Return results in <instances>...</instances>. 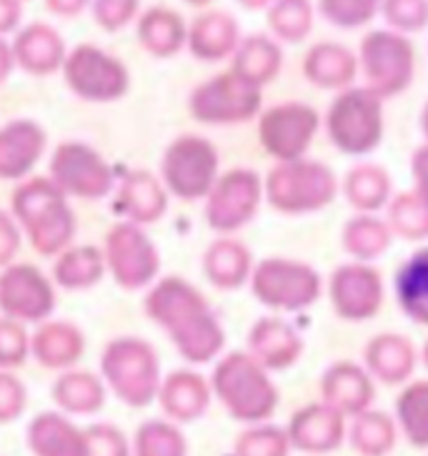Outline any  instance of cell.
Masks as SVG:
<instances>
[{
	"label": "cell",
	"mask_w": 428,
	"mask_h": 456,
	"mask_svg": "<svg viewBox=\"0 0 428 456\" xmlns=\"http://www.w3.org/2000/svg\"><path fill=\"white\" fill-rule=\"evenodd\" d=\"M384 118L374 91H348L328 113V134L343 153L374 151L381 141Z\"/></svg>",
	"instance_id": "5"
},
{
	"label": "cell",
	"mask_w": 428,
	"mask_h": 456,
	"mask_svg": "<svg viewBox=\"0 0 428 456\" xmlns=\"http://www.w3.org/2000/svg\"><path fill=\"white\" fill-rule=\"evenodd\" d=\"M261 106L258 86L238 73L221 76L201 86L190 98L193 118L203 123H238L251 118Z\"/></svg>",
	"instance_id": "8"
},
{
	"label": "cell",
	"mask_w": 428,
	"mask_h": 456,
	"mask_svg": "<svg viewBox=\"0 0 428 456\" xmlns=\"http://www.w3.org/2000/svg\"><path fill=\"white\" fill-rule=\"evenodd\" d=\"M18 63L33 73H51L63 58V43L48 26H30L15 41Z\"/></svg>",
	"instance_id": "23"
},
{
	"label": "cell",
	"mask_w": 428,
	"mask_h": 456,
	"mask_svg": "<svg viewBox=\"0 0 428 456\" xmlns=\"http://www.w3.org/2000/svg\"><path fill=\"white\" fill-rule=\"evenodd\" d=\"M141 41L150 53L171 55L178 51L183 41V28L181 20L168 11H150L141 20Z\"/></svg>",
	"instance_id": "31"
},
{
	"label": "cell",
	"mask_w": 428,
	"mask_h": 456,
	"mask_svg": "<svg viewBox=\"0 0 428 456\" xmlns=\"http://www.w3.org/2000/svg\"><path fill=\"white\" fill-rule=\"evenodd\" d=\"M236 28L223 15H208L201 18L193 28V53L201 58H221L233 45Z\"/></svg>",
	"instance_id": "33"
},
{
	"label": "cell",
	"mask_w": 428,
	"mask_h": 456,
	"mask_svg": "<svg viewBox=\"0 0 428 456\" xmlns=\"http://www.w3.org/2000/svg\"><path fill=\"white\" fill-rule=\"evenodd\" d=\"M276 68H279V53H276V48L271 43L251 41L246 43V48H243L236 73L243 76L246 81L258 86L261 81L271 78L276 73Z\"/></svg>",
	"instance_id": "36"
},
{
	"label": "cell",
	"mask_w": 428,
	"mask_h": 456,
	"mask_svg": "<svg viewBox=\"0 0 428 456\" xmlns=\"http://www.w3.org/2000/svg\"><path fill=\"white\" fill-rule=\"evenodd\" d=\"M206 273L221 289H236L248 273V254L243 251L241 243H215L206 256Z\"/></svg>",
	"instance_id": "30"
},
{
	"label": "cell",
	"mask_w": 428,
	"mask_h": 456,
	"mask_svg": "<svg viewBox=\"0 0 428 456\" xmlns=\"http://www.w3.org/2000/svg\"><path fill=\"white\" fill-rule=\"evenodd\" d=\"M334 175L321 163H283L268 178V201L279 211H313L334 199Z\"/></svg>",
	"instance_id": "6"
},
{
	"label": "cell",
	"mask_w": 428,
	"mask_h": 456,
	"mask_svg": "<svg viewBox=\"0 0 428 456\" xmlns=\"http://www.w3.org/2000/svg\"><path fill=\"white\" fill-rule=\"evenodd\" d=\"M326 399H334L335 403H341V409L348 411H359L363 409V403L371 402L374 389L371 381H366L359 369H353L351 363H341L338 369H334L331 374H326Z\"/></svg>",
	"instance_id": "29"
},
{
	"label": "cell",
	"mask_w": 428,
	"mask_h": 456,
	"mask_svg": "<svg viewBox=\"0 0 428 456\" xmlns=\"http://www.w3.org/2000/svg\"><path fill=\"white\" fill-rule=\"evenodd\" d=\"M366 359L371 362L374 371L381 379H386L388 384L401 381L403 376L411 371L414 366V354L411 344L403 341L401 336H381L371 344V349L366 351Z\"/></svg>",
	"instance_id": "28"
},
{
	"label": "cell",
	"mask_w": 428,
	"mask_h": 456,
	"mask_svg": "<svg viewBox=\"0 0 428 456\" xmlns=\"http://www.w3.org/2000/svg\"><path fill=\"white\" fill-rule=\"evenodd\" d=\"M85 456H128V444L125 436L110 424H98L85 429Z\"/></svg>",
	"instance_id": "41"
},
{
	"label": "cell",
	"mask_w": 428,
	"mask_h": 456,
	"mask_svg": "<svg viewBox=\"0 0 428 456\" xmlns=\"http://www.w3.org/2000/svg\"><path fill=\"white\" fill-rule=\"evenodd\" d=\"M215 166H218V156L214 146L198 135H186V138H178L174 146L166 151L163 178L175 196L201 199L214 188Z\"/></svg>",
	"instance_id": "7"
},
{
	"label": "cell",
	"mask_w": 428,
	"mask_h": 456,
	"mask_svg": "<svg viewBox=\"0 0 428 456\" xmlns=\"http://www.w3.org/2000/svg\"><path fill=\"white\" fill-rule=\"evenodd\" d=\"M426 362H428V349H426Z\"/></svg>",
	"instance_id": "52"
},
{
	"label": "cell",
	"mask_w": 428,
	"mask_h": 456,
	"mask_svg": "<svg viewBox=\"0 0 428 456\" xmlns=\"http://www.w3.org/2000/svg\"><path fill=\"white\" fill-rule=\"evenodd\" d=\"M193 3H203V0H193Z\"/></svg>",
	"instance_id": "51"
},
{
	"label": "cell",
	"mask_w": 428,
	"mask_h": 456,
	"mask_svg": "<svg viewBox=\"0 0 428 456\" xmlns=\"http://www.w3.org/2000/svg\"><path fill=\"white\" fill-rule=\"evenodd\" d=\"M291 439L295 446L311 449V452L334 449L335 444L341 442V419L334 409H319V406L306 409L295 414Z\"/></svg>",
	"instance_id": "24"
},
{
	"label": "cell",
	"mask_w": 428,
	"mask_h": 456,
	"mask_svg": "<svg viewBox=\"0 0 428 456\" xmlns=\"http://www.w3.org/2000/svg\"><path fill=\"white\" fill-rule=\"evenodd\" d=\"M386 231L378 221H368V218H361V221H353L351 226L346 228V248H351L353 254L359 256H376L381 254L386 248Z\"/></svg>",
	"instance_id": "37"
},
{
	"label": "cell",
	"mask_w": 428,
	"mask_h": 456,
	"mask_svg": "<svg viewBox=\"0 0 428 456\" xmlns=\"http://www.w3.org/2000/svg\"><path fill=\"white\" fill-rule=\"evenodd\" d=\"M103 376L116 396L128 406H148L158 396V359L141 338L110 341L101 359Z\"/></svg>",
	"instance_id": "3"
},
{
	"label": "cell",
	"mask_w": 428,
	"mask_h": 456,
	"mask_svg": "<svg viewBox=\"0 0 428 456\" xmlns=\"http://www.w3.org/2000/svg\"><path fill=\"white\" fill-rule=\"evenodd\" d=\"M45 135L30 121L8 123L0 131V178H20L41 159Z\"/></svg>",
	"instance_id": "18"
},
{
	"label": "cell",
	"mask_w": 428,
	"mask_h": 456,
	"mask_svg": "<svg viewBox=\"0 0 428 456\" xmlns=\"http://www.w3.org/2000/svg\"><path fill=\"white\" fill-rule=\"evenodd\" d=\"M20 246V233L13 226V221L5 214H0V266L8 264Z\"/></svg>",
	"instance_id": "45"
},
{
	"label": "cell",
	"mask_w": 428,
	"mask_h": 456,
	"mask_svg": "<svg viewBox=\"0 0 428 456\" xmlns=\"http://www.w3.org/2000/svg\"><path fill=\"white\" fill-rule=\"evenodd\" d=\"M353 439L359 444V449L366 452V454H381L384 449H391V444H393L391 421L381 414L363 416L361 421H359V427H356Z\"/></svg>",
	"instance_id": "38"
},
{
	"label": "cell",
	"mask_w": 428,
	"mask_h": 456,
	"mask_svg": "<svg viewBox=\"0 0 428 456\" xmlns=\"http://www.w3.org/2000/svg\"><path fill=\"white\" fill-rule=\"evenodd\" d=\"M319 128V116L313 108L288 103L268 110L261 121V141L268 153L283 161L298 159Z\"/></svg>",
	"instance_id": "14"
},
{
	"label": "cell",
	"mask_w": 428,
	"mask_h": 456,
	"mask_svg": "<svg viewBox=\"0 0 428 456\" xmlns=\"http://www.w3.org/2000/svg\"><path fill=\"white\" fill-rule=\"evenodd\" d=\"M261 196V181L254 171H230L211 188L208 221L218 231H233L251 221Z\"/></svg>",
	"instance_id": "15"
},
{
	"label": "cell",
	"mask_w": 428,
	"mask_h": 456,
	"mask_svg": "<svg viewBox=\"0 0 428 456\" xmlns=\"http://www.w3.org/2000/svg\"><path fill=\"white\" fill-rule=\"evenodd\" d=\"M66 191L48 178H33L15 188L13 211L28 231L33 248L51 256L66 248L73 239V211L68 208Z\"/></svg>",
	"instance_id": "2"
},
{
	"label": "cell",
	"mask_w": 428,
	"mask_h": 456,
	"mask_svg": "<svg viewBox=\"0 0 428 456\" xmlns=\"http://www.w3.org/2000/svg\"><path fill=\"white\" fill-rule=\"evenodd\" d=\"M424 134L428 135V106H426V110H424Z\"/></svg>",
	"instance_id": "50"
},
{
	"label": "cell",
	"mask_w": 428,
	"mask_h": 456,
	"mask_svg": "<svg viewBox=\"0 0 428 456\" xmlns=\"http://www.w3.org/2000/svg\"><path fill=\"white\" fill-rule=\"evenodd\" d=\"M135 456H186V442L171 424L148 421L135 434Z\"/></svg>",
	"instance_id": "34"
},
{
	"label": "cell",
	"mask_w": 428,
	"mask_h": 456,
	"mask_svg": "<svg viewBox=\"0 0 428 456\" xmlns=\"http://www.w3.org/2000/svg\"><path fill=\"white\" fill-rule=\"evenodd\" d=\"M103 384L88 371H70L53 387V399L70 414H93L103 406Z\"/></svg>",
	"instance_id": "25"
},
{
	"label": "cell",
	"mask_w": 428,
	"mask_h": 456,
	"mask_svg": "<svg viewBox=\"0 0 428 456\" xmlns=\"http://www.w3.org/2000/svg\"><path fill=\"white\" fill-rule=\"evenodd\" d=\"M55 281L66 289H85L93 286L103 273V256L93 246L70 248L55 264Z\"/></svg>",
	"instance_id": "27"
},
{
	"label": "cell",
	"mask_w": 428,
	"mask_h": 456,
	"mask_svg": "<svg viewBox=\"0 0 428 456\" xmlns=\"http://www.w3.org/2000/svg\"><path fill=\"white\" fill-rule=\"evenodd\" d=\"M254 349L261 354V359L271 369H283L301 351V341L298 336L281 322H261L255 326L254 336H251Z\"/></svg>",
	"instance_id": "26"
},
{
	"label": "cell",
	"mask_w": 428,
	"mask_h": 456,
	"mask_svg": "<svg viewBox=\"0 0 428 456\" xmlns=\"http://www.w3.org/2000/svg\"><path fill=\"white\" fill-rule=\"evenodd\" d=\"M393 224L403 236H426L428 233V206L421 199L401 196L393 203Z\"/></svg>",
	"instance_id": "39"
},
{
	"label": "cell",
	"mask_w": 428,
	"mask_h": 456,
	"mask_svg": "<svg viewBox=\"0 0 428 456\" xmlns=\"http://www.w3.org/2000/svg\"><path fill=\"white\" fill-rule=\"evenodd\" d=\"M399 416L408 439L416 446H428V384H414L399 399Z\"/></svg>",
	"instance_id": "32"
},
{
	"label": "cell",
	"mask_w": 428,
	"mask_h": 456,
	"mask_svg": "<svg viewBox=\"0 0 428 456\" xmlns=\"http://www.w3.org/2000/svg\"><path fill=\"white\" fill-rule=\"evenodd\" d=\"M26 409V389L11 374H0V424H11Z\"/></svg>",
	"instance_id": "43"
},
{
	"label": "cell",
	"mask_w": 428,
	"mask_h": 456,
	"mask_svg": "<svg viewBox=\"0 0 428 456\" xmlns=\"http://www.w3.org/2000/svg\"><path fill=\"white\" fill-rule=\"evenodd\" d=\"M163 409L166 414L174 416L178 421H190L196 416L203 414V409L208 406V389L201 376L190 374V371H175L168 376V381L163 384L161 391Z\"/></svg>",
	"instance_id": "20"
},
{
	"label": "cell",
	"mask_w": 428,
	"mask_h": 456,
	"mask_svg": "<svg viewBox=\"0 0 428 456\" xmlns=\"http://www.w3.org/2000/svg\"><path fill=\"white\" fill-rule=\"evenodd\" d=\"M414 175L418 186V199L428 206V146L414 156Z\"/></svg>",
	"instance_id": "46"
},
{
	"label": "cell",
	"mask_w": 428,
	"mask_h": 456,
	"mask_svg": "<svg viewBox=\"0 0 428 456\" xmlns=\"http://www.w3.org/2000/svg\"><path fill=\"white\" fill-rule=\"evenodd\" d=\"M146 311L174 336L178 351L188 362L214 359L223 346V331L211 316L203 296L181 279H166L146 298Z\"/></svg>",
	"instance_id": "1"
},
{
	"label": "cell",
	"mask_w": 428,
	"mask_h": 456,
	"mask_svg": "<svg viewBox=\"0 0 428 456\" xmlns=\"http://www.w3.org/2000/svg\"><path fill=\"white\" fill-rule=\"evenodd\" d=\"M396 294L406 316L428 326V248L411 256L396 279Z\"/></svg>",
	"instance_id": "22"
},
{
	"label": "cell",
	"mask_w": 428,
	"mask_h": 456,
	"mask_svg": "<svg viewBox=\"0 0 428 456\" xmlns=\"http://www.w3.org/2000/svg\"><path fill=\"white\" fill-rule=\"evenodd\" d=\"M283 434L273 429H261L243 434L238 442V456H283Z\"/></svg>",
	"instance_id": "42"
},
{
	"label": "cell",
	"mask_w": 428,
	"mask_h": 456,
	"mask_svg": "<svg viewBox=\"0 0 428 456\" xmlns=\"http://www.w3.org/2000/svg\"><path fill=\"white\" fill-rule=\"evenodd\" d=\"M254 289L261 301L276 309H301L316 301L321 281L303 264L266 261L255 271Z\"/></svg>",
	"instance_id": "9"
},
{
	"label": "cell",
	"mask_w": 428,
	"mask_h": 456,
	"mask_svg": "<svg viewBox=\"0 0 428 456\" xmlns=\"http://www.w3.org/2000/svg\"><path fill=\"white\" fill-rule=\"evenodd\" d=\"M214 387L236 419L258 421L276 409V389L258 369V363L243 354H233L218 363Z\"/></svg>",
	"instance_id": "4"
},
{
	"label": "cell",
	"mask_w": 428,
	"mask_h": 456,
	"mask_svg": "<svg viewBox=\"0 0 428 456\" xmlns=\"http://www.w3.org/2000/svg\"><path fill=\"white\" fill-rule=\"evenodd\" d=\"M135 11V0H98L95 18L106 28H121Z\"/></svg>",
	"instance_id": "44"
},
{
	"label": "cell",
	"mask_w": 428,
	"mask_h": 456,
	"mask_svg": "<svg viewBox=\"0 0 428 456\" xmlns=\"http://www.w3.org/2000/svg\"><path fill=\"white\" fill-rule=\"evenodd\" d=\"M0 309L15 322H41L53 311V289L30 264L0 273Z\"/></svg>",
	"instance_id": "12"
},
{
	"label": "cell",
	"mask_w": 428,
	"mask_h": 456,
	"mask_svg": "<svg viewBox=\"0 0 428 456\" xmlns=\"http://www.w3.org/2000/svg\"><path fill=\"white\" fill-rule=\"evenodd\" d=\"M48 5L53 8L55 13L73 15L78 13L83 5H85V0H48Z\"/></svg>",
	"instance_id": "48"
},
{
	"label": "cell",
	"mask_w": 428,
	"mask_h": 456,
	"mask_svg": "<svg viewBox=\"0 0 428 456\" xmlns=\"http://www.w3.org/2000/svg\"><path fill=\"white\" fill-rule=\"evenodd\" d=\"M8 70H11V53H8L5 43H0V81L8 76Z\"/></svg>",
	"instance_id": "49"
},
{
	"label": "cell",
	"mask_w": 428,
	"mask_h": 456,
	"mask_svg": "<svg viewBox=\"0 0 428 456\" xmlns=\"http://www.w3.org/2000/svg\"><path fill=\"white\" fill-rule=\"evenodd\" d=\"M18 20V3L15 0H0V30L13 28Z\"/></svg>",
	"instance_id": "47"
},
{
	"label": "cell",
	"mask_w": 428,
	"mask_h": 456,
	"mask_svg": "<svg viewBox=\"0 0 428 456\" xmlns=\"http://www.w3.org/2000/svg\"><path fill=\"white\" fill-rule=\"evenodd\" d=\"M28 444L36 456H85V431H78L68 419L45 411L28 427Z\"/></svg>",
	"instance_id": "17"
},
{
	"label": "cell",
	"mask_w": 428,
	"mask_h": 456,
	"mask_svg": "<svg viewBox=\"0 0 428 456\" xmlns=\"http://www.w3.org/2000/svg\"><path fill=\"white\" fill-rule=\"evenodd\" d=\"M33 354L45 369H66L81 359L83 336L70 323H45L33 336Z\"/></svg>",
	"instance_id": "19"
},
{
	"label": "cell",
	"mask_w": 428,
	"mask_h": 456,
	"mask_svg": "<svg viewBox=\"0 0 428 456\" xmlns=\"http://www.w3.org/2000/svg\"><path fill=\"white\" fill-rule=\"evenodd\" d=\"M66 78L76 94L91 101H113L128 88V76L121 63L91 45L73 51L66 63Z\"/></svg>",
	"instance_id": "13"
},
{
	"label": "cell",
	"mask_w": 428,
	"mask_h": 456,
	"mask_svg": "<svg viewBox=\"0 0 428 456\" xmlns=\"http://www.w3.org/2000/svg\"><path fill=\"white\" fill-rule=\"evenodd\" d=\"M51 175L61 191L83 196V199H98L108 193L113 183L106 161L93 148L83 146V143H63L58 148L51 161Z\"/></svg>",
	"instance_id": "10"
},
{
	"label": "cell",
	"mask_w": 428,
	"mask_h": 456,
	"mask_svg": "<svg viewBox=\"0 0 428 456\" xmlns=\"http://www.w3.org/2000/svg\"><path fill=\"white\" fill-rule=\"evenodd\" d=\"M116 211L131 216L135 224L156 221L166 211V196L158 181L150 174L128 175L116 199Z\"/></svg>",
	"instance_id": "21"
},
{
	"label": "cell",
	"mask_w": 428,
	"mask_h": 456,
	"mask_svg": "<svg viewBox=\"0 0 428 456\" xmlns=\"http://www.w3.org/2000/svg\"><path fill=\"white\" fill-rule=\"evenodd\" d=\"M28 336L18 322H0V369H13L26 362Z\"/></svg>",
	"instance_id": "40"
},
{
	"label": "cell",
	"mask_w": 428,
	"mask_h": 456,
	"mask_svg": "<svg viewBox=\"0 0 428 456\" xmlns=\"http://www.w3.org/2000/svg\"><path fill=\"white\" fill-rule=\"evenodd\" d=\"M388 178L378 168H359L346 178V196L359 208H378L386 199Z\"/></svg>",
	"instance_id": "35"
},
{
	"label": "cell",
	"mask_w": 428,
	"mask_h": 456,
	"mask_svg": "<svg viewBox=\"0 0 428 456\" xmlns=\"http://www.w3.org/2000/svg\"><path fill=\"white\" fill-rule=\"evenodd\" d=\"M331 296H334L335 311L346 319L374 316L381 304V279L374 269L346 266L335 271Z\"/></svg>",
	"instance_id": "16"
},
{
	"label": "cell",
	"mask_w": 428,
	"mask_h": 456,
	"mask_svg": "<svg viewBox=\"0 0 428 456\" xmlns=\"http://www.w3.org/2000/svg\"><path fill=\"white\" fill-rule=\"evenodd\" d=\"M108 264L123 289H138L156 276L158 254L141 228L121 224L108 233Z\"/></svg>",
	"instance_id": "11"
},
{
	"label": "cell",
	"mask_w": 428,
	"mask_h": 456,
	"mask_svg": "<svg viewBox=\"0 0 428 456\" xmlns=\"http://www.w3.org/2000/svg\"><path fill=\"white\" fill-rule=\"evenodd\" d=\"M15 3H20V0H15Z\"/></svg>",
	"instance_id": "53"
}]
</instances>
